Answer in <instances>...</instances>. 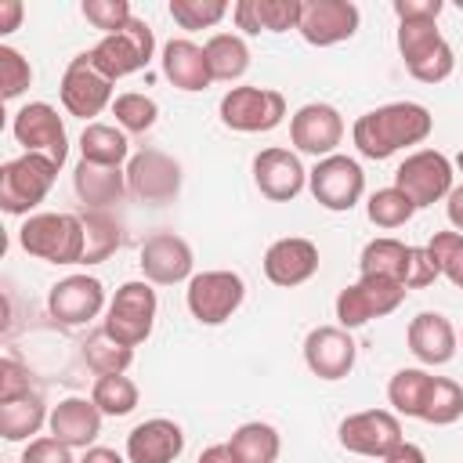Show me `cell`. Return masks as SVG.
Instances as JSON below:
<instances>
[{"instance_id":"51","label":"cell","mask_w":463,"mask_h":463,"mask_svg":"<svg viewBox=\"0 0 463 463\" xmlns=\"http://www.w3.org/2000/svg\"><path fill=\"white\" fill-rule=\"evenodd\" d=\"M380 463H427V452L420 449V445H412V441H402L391 456H383Z\"/></svg>"},{"instance_id":"12","label":"cell","mask_w":463,"mask_h":463,"mask_svg":"<svg viewBox=\"0 0 463 463\" xmlns=\"http://www.w3.org/2000/svg\"><path fill=\"white\" fill-rule=\"evenodd\" d=\"M58 98L65 105L69 116H80V119H94L105 105H112V80L90 61V51L76 54L65 72H61V83H58Z\"/></svg>"},{"instance_id":"20","label":"cell","mask_w":463,"mask_h":463,"mask_svg":"<svg viewBox=\"0 0 463 463\" xmlns=\"http://www.w3.org/2000/svg\"><path fill=\"white\" fill-rule=\"evenodd\" d=\"M141 271L152 286H177L184 279H192V246L174 235V232H152L145 242H141Z\"/></svg>"},{"instance_id":"1","label":"cell","mask_w":463,"mask_h":463,"mask_svg":"<svg viewBox=\"0 0 463 463\" xmlns=\"http://www.w3.org/2000/svg\"><path fill=\"white\" fill-rule=\"evenodd\" d=\"M434 130V116L420 101H391L354 119L351 141L365 159H387L398 148L427 141Z\"/></svg>"},{"instance_id":"27","label":"cell","mask_w":463,"mask_h":463,"mask_svg":"<svg viewBox=\"0 0 463 463\" xmlns=\"http://www.w3.org/2000/svg\"><path fill=\"white\" fill-rule=\"evenodd\" d=\"M163 76L177 87V90H188V94H195V90H206L210 83H213V76H210V65H206V51L199 47V43H192V40H170L166 47H163Z\"/></svg>"},{"instance_id":"38","label":"cell","mask_w":463,"mask_h":463,"mask_svg":"<svg viewBox=\"0 0 463 463\" xmlns=\"http://www.w3.org/2000/svg\"><path fill=\"white\" fill-rule=\"evenodd\" d=\"M394 40H398V54H402L405 69L423 61L430 51H438L445 43V36L438 33V22H398Z\"/></svg>"},{"instance_id":"50","label":"cell","mask_w":463,"mask_h":463,"mask_svg":"<svg viewBox=\"0 0 463 463\" xmlns=\"http://www.w3.org/2000/svg\"><path fill=\"white\" fill-rule=\"evenodd\" d=\"M22 14H25L22 0H0V33H4V36L14 33L18 22H22Z\"/></svg>"},{"instance_id":"18","label":"cell","mask_w":463,"mask_h":463,"mask_svg":"<svg viewBox=\"0 0 463 463\" xmlns=\"http://www.w3.org/2000/svg\"><path fill=\"white\" fill-rule=\"evenodd\" d=\"M358 344L344 326H315L304 336V365L318 380H344L354 369Z\"/></svg>"},{"instance_id":"47","label":"cell","mask_w":463,"mask_h":463,"mask_svg":"<svg viewBox=\"0 0 463 463\" xmlns=\"http://www.w3.org/2000/svg\"><path fill=\"white\" fill-rule=\"evenodd\" d=\"M33 391V383H29V369L18 362V358H4L0 362V402H7V398H22V394H29Z\"/></svg>"},{"instance_id":"6","label":"cell","mask_w":463,"mask_h":463,"mask_svg":"<svg viewBox=\"0 0 463 463\" xmlns=\"http://www.w3.org/2000/svg\"><path fill=\"white\" fill-rule=\"evenodd\" d=\"M246 300V282L239 271L217 268V271H199L188 279L184 304L199 326H221L228 322Z\"/></svg>"},{"instance_id":"25","label":"cell","mask_w":463,"mask_h":463,"mask_svg":"<svg viewBox=\"0 0 463 463\" xmlns=\"http://www.w3.org/2000/svg\"><path fill=\"white\" fill-rule=\"evenodd\" d=\"M300 11H304V0H239L232 7V18L246 36H260V33L297 29Z\"/></svg>"},{"instance_id":"26","label":"cell","mask_w":463,"mask_h":463,"mask_svg":"<svg viewBox=\"0 0 463 463\" xmlns=\"http://www.w3.org/2000/svg\"><path fill=\"white\" fill-rule=\"evenodd\" d=\"M72 188H76V199L83 203V210H109L112 203H119L127 195V170L80 159L72 170Z\"/></svg>"},{"instance_id":"31","label":"cell","mask_w":463,"mask_h":463,"mask_svg":"<svg viewBox=\"0 0 463 463\" xmlns=\"http://www.w3.org/2000/svg\"><path fill=\"white\" fill-rule=\"evenodd\" d=\"M47 416L51 412L36 391H29L22 398H7V402H0V434L7 441H29L33 434H40Z\"/></svg>"},{"instance_id":"37","label":"cell","mask_w":463,"mask_h":463,"mask_svg":"<svg viewBox=\"0 0 463 463\" xmlns=\"http://www.w3.org/2000/svg\"><path fill=\"white\" fill-rule=\"evenodd\" d=\"M83 358H87V365H90L98 376L127 373V365L134 362V347H123V344H116L105 329H98V333H90V336L83 340Z\"/></svg>"},{"instance_id":"42","label":"cell","mask_w":463,"mask_h":463,"mask_svg":"<svg viewBox=\"0 0 463 463\" xmlns=\"http://www.w3.org/2000/svg\"><path fill=\"white\" fill-rule=\"evenodd\" d=\"M232 7L224 0H170V18L181 29H210L217 25Z\"/></svg>"},{"instance_id":"10","label":"cell","mask_w":463,"mask_h":463,"mask_svg":"<svg viewBox=\"0 0 463 463\" xmlns=\"http://www.w3.org/2000/svg\"><path fill=\"white\" fill-rule=\"evenodd\" d=\"M307 188H311V195H315L318 206H326L333 213H344L365 192L362 163L351 159V156H340V152L336 156H326V159H318L307 170Z\"/></svg>"},{"instance_id":"28","label":"cell","mask_w":463,"mask_h":463,"mask_svg":"<svg viewBox=\"0 0 463 463\" xmlns=\"http://www.w3.org/2000/svg\"><path fill=\"white\" fill-rule=\"evenodd\" d=\"M224 445H228L235 463H275L279 452H282L279 430L271 423H264V420H250V423L235 427Z\"/></svg>"},{"instance_id":"5","label":"cell","mask_w":463,"mask_h":463,"mask_svg":"<svg viewBox=\"0 0 463 463\" xmlns=\"http://www.w3.org/2000/svg\"><path fill=\"white\" fill-rule=\"evenodd\" d=\"M152 54H156V36H152V25L145 18H130L119 33H109L90 47V61L112 83L141 72L152 61Z\"/></svg>"},{"instance_id":"2","label":"cell","mask_w":463,"mask_h":463,"mask_svg":"<svg viewBox=\"0 0 463 463\" xmlns=\"http://www.w3.org/2000/svg\"><path fill=\"white\" fill-rule=\"evenodd\" d=\"M18 246L47 264H83V221L80 213H29Z\"/></svg>"},{"instance_id":"29","label":"cell","mask_w":463,"mask_h":463,"mask_svg":"<svg viewBox=\"0 0 463 463\" xmlns=\"http://www.w3.org/2000/svg\"><path fill=\"white\" fill-rule=\"evenodd\" d=\"M80 159L98 166H123L130 163V141L112 123H87L80 134Z\"/></svg>"},{"instance_id":"36","label":"cell","mask_w":463,"mask_h":463,"mask_svg":"<svg viewBox=\"0 0 463 463\" xmlns=\"http://www.w3.org/2000/svg\"><path fill=\"white\" fill-rule=\"evenodd\" d=\"M412 213H416L412 199H409L402 188H394V184L376 188V192L369 195V203H365V217H369L376 228H402V224L412 221Z\"/></svg>"},{"instance_id":"16","label":"cell","mask_w":463,"mask_h":463,"mask_svg":"<svg viewBox=\"0 0 463 463\" xmlns=\"http://www.w3.org/2000/svg\"><path fill=\"white\" fill-rule=\"evenodd\" d=\"M105 307V286L94 275H65L47 293V311L58 326L80 329L90 318H98Z\"/></svg>"},{"instance_id":"22","label":"cell","mask_w":463,"mask_h":463,"mask_svg":"<svg viewBox=\"0 0 463 463\" xmlns=\"http://www.w3.org/2000/svg\"><path fill=\"white\" fill-rule=\"evenodd\" d=\"M181 452H184V430L166 416H152L127 434L130 463H174Z\"/></svg>"},{"instance_id":"44","label":"cell","mask_w":463,"mask_h":463,"mask_svg":"<svg viewBox=\"0 0 463 463\" xmlns=\"http://www.w3.org/2000/svg\"><path fill=\"white\" fill-rule=\"evenodd\" d=\"M80 11H83V18H87L94 29H101V36L119 33V29L134 18V11H130L127 0H83Z\"/></svg>"},{"instance_id":"53","label":"cell","mask_w":463,"mask_h":463,"mask_svg":"<svg viewBox=\"0 0 463 463\" xmlns=\"http://www.w3.org/2000/svg\"><path fill=\"white\" fill-rule=\"evenodd\" d=\"M80 463H127L116 449H105V445H90V449H83V459Z\"/></svg>"},{"instance_id":"7","label":"cell","mask_w":463,"mask_h":463,"mask_svg":"<svg viewBox=\"0 0 463 463\" xmlns=\"http://www.w3.org/2000/svg\"><path fill=\"white\" fill-rule=\"evenodd\" d=\"M405 286L391 282V279H376V275H362L358 282L344 286L336 293V326L344 329H358L373 318H383L391 311H398V304L405 300Z\"/></svg>"},{"instance_id":"8","label":"cell","mask_w":463,"mask_h":463,"mask_svg":"<svg viewBox=\"0 0 463 463\" xmlns=\"http://www.w3.org/2000/svg\"><path fill=\"white\" fill-rule=\"evenodd\" d=\"M286 119V98L271 87H232L221 98V123L239 134H268Z\"/></svg>"},{"instance_id":"49","label":"cell","mask_w":463,"mask_h":463,"mask_svg":"<svg viewBox=\"0 0 463 463\" xmlns=\"http://www.w3.org/2000/svg\"><path fill=\"white\" fill-rule=\"evenodd\" d=\"M441 11H445L441 0H394L398 22H438Z\"/></svg>"},{"instance_id":"11","label":"cell","mask_w":463,"mask_h":463,"mask_svg":"<svg viewBox=\"0 0 463 463\" xmlns=\"http://www.w3.org/2000/svg\"><path fill=\"white\" fill-rule=\"evenodd\" d=\"M340 445L354 456H369V459H383L391 456L405 434H402V420L398 412H387V409H362V412H351L340 420Z\"/></svg>"},{"instance_id":"34","label":"cell","mask_w":463,"mask_h":463,"mask_svg":"<svg viewBox=\"0 0 463 463\" xmlns=\"http://www.w3.org/2000/svg\"><path fill=\"white\" fill-rule=\"evenodd\" d=\"M80 221H83V264L90 268L109 260L123 242V224L109 210H83Z\"/></svg>"},{"instance_id":"13","label":"cell","mask_w":463,"mask_h":463,"mask_svg":"<svg viewBox=\"0 0 463 463\" xmlns=\"http://www.w3.org/2000/svg\"><path fill=\"white\" fill-rule=\"evenodd\" d=\"M11 134H14V141H18L25 152H43V156H51L58 166H61L65 156H69L65 123H61L58 109L47 105V101H29V105H22V109L14 112V119H11Z\"/></svg>"},{"instance_id":"30","label":"cell","mask_w":463,"mask_h":463,"mask_svg":"<svg viewBox=\"0 0 463 463\" xmlns=\"http://www.w3.org/2000/svg\"><path fill=\"white\" fill-rule=\"evenodd\" d=\"M409 253H412V246H405L402 239L380 235V239H369V242L362 246L358 268H362V275H376V279H391V282H402V286H405Z\"/></svg>"},{"instance_id":"54","label":"cell","mask_w":463,"mask_h":463,"mask_svg":"<svg viewBox=\"0 0 463 463\" xmlns=\"http://www.w3.org/2000/svg\"><path fill=\"white\" fill-rule=\"evenodd\" d=\"M199 463H235V459H232L228 445H210V449H203Z\"/></svg>"},{"instance_id":"40","label":"cell","mask_w":463,"mask_h":463,"mask_svg":"<svg viewBox=\"0 0 463 463\" xmlns=\"http://www.w3.org/2000/svg\"><path fill=\"white\" fill-rule=\"evenodd\" d=\"M463 416V387L449 376H434V387H430V398H427V409H423V423H434V427H449Z\"/></svg>"},{"instance_id":"9","label":"cell","mask_w":463,"mask_h":463,"mask_svg":"<svg viewBox=\"0 0 463 463\" xmlns=\"http://www.w3.org/2000/svg\"><path fill=\"white\" fill-rule=\"evenodd\" d=\"M452 163L449 156H441L438 148H420L412 156L402 159V166L394 170V188H402L416 210L434 206L441 199H449L452 192Z\"/></svg>"},{"instance_id":"24","label":"cell","mask_w":463,"mask_h":463,"mask_svg":"<svg viewBox=\"0 0 463 463\" xmlns=\"http://www.w3.org/2000/svg\"><path fill=\"white\" fill-rule=\"evenodd\" d=\"M405 344L423 365H445L452 362L459 340H456V326L441 311H420L405 329Z\"/></svg>"},{"instance_id":"14","label":"cell","mask_w":463,"mask_h":463,"mask_svg":"<svg viewBox=\"0 0 463 463\" xmlns=\"http://www.w3.org/2000/svg\"><path fill=\"white\" fill-rule=\"evenodd\" d=\"M127 192L141 203L163 206L181 192V163L159 148H141L127 163Z\"/></svg>"},{"instance_id":"46","label":"cell","mask_w":463,"mask_h":463,"mask_svg":"<svg viewBox=\"0 0 463 463\" xmlns=\"http://www.w3.org/2000/svg\"><path fill=\"white\" fill-rule=\"evenodd\" d=\"M18 463H76L72 459V449L69 445H61L58 438H33L29 445H25V452H22V459Z\"/></svg>"},{"instance_id":"4","label":"cell","mask_w":463,"mask_h":463,"mask_svg":"<svg viewBox=\"0 0 463 463\" xmlns=\"http://www.w3.org/2000/svg\"><path fill=\"white\" fill-rule=\"evenodd\" d=\"M156 307H159V300H156V289H152L148 279H141V282H123V286L116 289V297L109 300V311H105L101 329H105L116 344L137 347V344H145V340L152 336Z\"/></svg>"},{"instance_id":"52","label":"cell","mask_w":463,"mask_h":463,"mask_svg":"<svg viewBox=\"0 0 463 463\" xmlns=\"http://www.w3.org/2000/svg\"><path fill=\"white\" fill-rule=\"evenodd\" d=\"M445 213H449V224L456 232H463V184H452V192L445 199Z\"/></svg>"},{"instance_id":"19","label":"cell","mask_w":463,"mask_h":463,"mask_svg":"<svg viewBox=\"0 0 463 463\" xmlns=\"http://www.w3.org/2000/svg\"><path fill=\"white\" fill-rule=\"evenodd\" d=\"M253 184H257V192L264 199L289 203V199H297L304 192L307 170H304V163H300L297 152L271 145V148H260L253 156Z\"/></svg>"},{"instance_id":"43","label":"cell","mask_w":463,"mask_h":463,"mask_svg":"<svg viewBox=\"0 0 463 463\" xmlns=\"http://www.w3.org/2000/svg\"><path fill=\"white\" fill-rule=\"evenodd\" d=\"M29 83H33V69L22 58V51L0 43V94H4V101H14Z\"/></svg>"},{"instance_id":"15","label":"cell","mask_w":463,"mask_h":463,"mask_svg":"<svg viewBox=\"0 0 463 463\" xmlns=\"http://www.w3.org/2000/svg\"><path fill=\"white\" fill-rule=\"evenodd\" d=\"M289 141L297 152L315 156V159L336 156V145L344 141V116L326 101L300 105L289 116Z\"/></svg>"},{"instance_id":"41","label":"cell","mask_w":463,"mask_h":463,"mask_svg":"<svg viewBox=\"0 0 463 463\" xmlns=\"http://www.w3.org/2000/svg\"><path fill=\"white\" fill-rule=\"evenodd\" d=\"M427 253L438 264V271L463 289V232H434L427 242Z\"/></svg>"},{"instance_id":"23","label":"cell","mask_w":463,"mask_h":463,"mask_svg":"<svg viewBox=\"0 0 463 463\" xmlns=\"http://www.w3.org/2000/svg\"><path fill=\"white\" fill-rule=\"evenodd\" d=\"M47 430L69 449H90L101 434V409L90 398H61L47 416Z\"/></svg>"},{"instance_id":"3","label":"cell","mask_w":463,"mask_h":463,"mask_svg":"<svg viewBox=\"0 0 463 463\" xmlns=\"http://www.w3.org/2000/svg\"><path fill=\"white\" fill-rule=\"evenodd\" d=\"M58 170L61 166L43 152H22L18 159L4 163V170H0V206H4V213L22 217V213L36 210L47 199V192L54 188Z\"/></svg>"},{"instance_id":"33","label":"cell","mask_w":463,"mask_h":463,"mask_svg":"<svg viewBox=\"0 0 463 463\" xmlns=\"http://www.w3.org/2000/svg\"><path fill=\"white\" fill-rule=\"evenodd\" d=\"M206 65H210V76L221 80V83H232V80H242L246 69H250V47L242 36L235 33H213L206 43Z\"/></svg>"},{"instance_id":"21","label":"cell","mask_w":463,"mask_h":463,"mask_svg":"<svg viewBox=\"0 0 463 463\" xmlns=\"http://www.w3.org/2000/svg\"><path fill=\"white\" fill-rule=\"evenodd\" d=\"M315 271H318V246L304 235L275 239L264 250V279L271 286L293 289V286H304L307 279H315Z\"/></svg>"},{"instance_id":"35","label":"cell","mask_w":463,"mask_h":463,"mask_svg":"<svg viewBox=\"0 0 463 463\" xmlns=\"http://www.w3.org/2000/svg\"><path fill=\"white\" fill-rule=\"evenodd\" d=\"M90 402L101 409V416H130L141 402V391L127 373H109V376L94 380Z\"/></svg>"},{"instance_id":"48","label":"cell","mask_w":463,"mask_h":463,"mask_svg":"<svg viewBox=\"0 0 463 463\" xmlns=\"http://www.w3.org/2000/svg\"><path fill=\"white\" fill-rule=\"evenodd\" d=\"M438 275H441V271H438V264L430 260L427 246H412L409 268H405V289H423V286H430Z\"/></svg>"},{"instance_id":"17","label":"cell","mask_w":463,"mask_h":463,"mask_svg":"<svg viewBox=\"0 0 463 463\" xmlns=\"http://www.w3.org/2000/svg\"><path fill=\"white\" fill-rule=\"evenodd\" d=\"M358 22H362V11L351 0H304L297 33L311 47H333L351 40L358 33Z\"/></svg>"},{"instance_id":"55","label":"cell","mask_w":463,"mask_h":463,"mask_svg":"<svg viewBox=\"0 0 463 463\" xmlns=\"http://www.w3.org/2000/svg\"><path fill=\"white\" fill-rule=\"evenodd\" d=\"M456 170L463 174V148H459V156H456Z\"/></svg>"},{"instance_id":"45","label":"cell","mask_w":463,"mask_h":463,"mask_svg":"<svg viewBox=\"0 0 463 463\" xmlns=\"http://www.w3.org/2000/svg\"><path fill=\"white\" fill-rule=\"evenodd\" d=\"M452 69H456V54H452V47H449V40H445V43H441L438 51H430L423 61L409 65V76L420 80V83H441V80L452 76Z\"/></svg>"},{"instance_id":"39","label":"cell","mask_w":463,"mask_h":463,"mask_svg":"<svg viewBox=\"0 0 463 463\" xmlns=\"http://www.w3.org/2000/svg\"><path fill=\"white\" fill-rule=\"evenodd\" d=\"M112 116L119 123L123 134H145L156 127L159 119V105L148 98V94H137V90H127L112 101Z\"/></svg>"},{"instance_id":"32","label":"cell","mask_w":463,"mask_h":463,"mask_svg":"<svg viewBox=\"0 0 463 463\" xmlns=\"http://www.w3.org/2000/svg\"><path fill=\"white\" fill-rule=\"evenodd\" d=\"M430 387H434V376L420 365H409V369H398L387 383V402L398 416H412L420 420L423 409H427V398H430Z\"/></svg>"}]
</instances>
